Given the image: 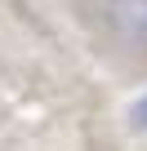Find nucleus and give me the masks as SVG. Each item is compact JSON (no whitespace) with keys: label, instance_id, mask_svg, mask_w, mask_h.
Returning <instances> with one entry per match:
<instances>
[{"label":"nucleus","instance_id":"nucleus-1","mask_svg":"<svg viewBox=\"0 0 147 151\" xmlns=\"http://www.w3.org/2000/svg\"><path fill=\"white\" fill-rule=\"evenodd\" d=\"M103 22L120 45L147 49V0H103Z\"/></svg>","mask_w":147,"mask_h":151},{"label":"nucleus","instance_id":"nucleus-2","mask_svg":"<svg viewBox=\"0 0 147 151\" xmlns=\"http://www.w3.org/2000/svg\"><path fill=\"white\" fill-rule=\"evenodd\" d=\"M129 129H138V133H147V89L129 102Z\"/></svg>","mask_w":147,"mask_h":151}]
</instances>
